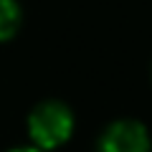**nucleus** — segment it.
Returning a JSON list of instances; mask_svg holds the SVG:
<instances>
[{
    "instance_id": "1",
    "label": "nucleus",
    "mask_w": 152,
    "mask_h": 152,
    "mask_svg": "<svg viewBox=\"0 0 152 152\" xmlns=\"http://www.w3.org/2000/svg\"><path fill=\"white\" fill-rule=\"evenodd\" d=\"M74 112L64 102H41L28 114V134L33 147L43 152L66 145L74 134Z\"/></svg>"
},
{
    "instance_id": "2",
    "label": "nucleus",
    "mask_w": 152,
    "mask_h": 152,
    "mask_svg": "<svg viewBox=\"0 0 152 152\" xmlns=\"http://www.w3.org/2000/svg\"><path fill=\"white\" fill-rule=\"evenodd\" d=\"M150 132L137 119H117L104 129L96 152H150Z\"/></svg>"
},
{
    "instance_id": "3",
    "label": "nucleus",
    "mask_w": 152,
    "mask_h": 152,
    "mask_svg": "<svg viewBox=\"0 0 152 152\" xmlns=\"http://www.w3.org/2000/svg\"><path fill=\"white\" fill-rule=\"evenodd\" d=\"M20 5L15 0H0V41H8L20 28Z\"/></svg>"
},
{
    "instance_id": "4",
    "label": "nucleus",
    "mask_w": 152,
    "mask_h": 152,
    "mask_svg": "<svg viewBox=\"0 0 152 152\" xmlns=\"http://www.w3.org/2000/svg\"><path fill=\"white\" fill-rule=\"evenodd\" d=\"M10 152H43V150H38V147H15Z\"/></svg>"
},
{
    "instance_id": "5",
    "label": "nucleus",
    "mask_w": 152,
    "mask_h": 152,
    "mask_svg": "<svg viewBox=\"0 0 152 152\" xmlns=\"http://www.w3.org/2000/svg\"><path fill=\"white\" fill-rule=\"evenodd\" d=\"M150 76H152V69H150Z\"/></svg>"
}]
</instances>
